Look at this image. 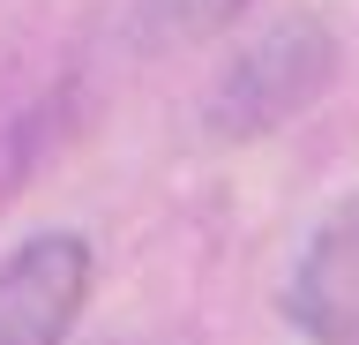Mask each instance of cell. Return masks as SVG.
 <instances>
[{
	"label": "cell",
	"mask_w": 359,
	"mask_h": 345,
	"mask_svg": "<svg viewBox=\"0 0 359 345\" xmlns=\"http://www.w3.org/2000/svg\"><path fill=\"white\" fill-rule=\"evenodd\" d=\"M330 75H337V30L314 8H292L224 60V75L202 98V120L224 143H255L269 128H285L292 113H307L330 91Z\"/></svg>",
	"instance_id": "6da1fadb"
},
{
	"label": "cell",
	"mask_w": 359,
	"mask_h": 345,
	"mask_svg": "<svg viewBox=\"0 0 359 345\" xmlns=\"http://www.w3.org/2000/svg\"><path fill=\"white\" fill-rule=\"evenodd\" d=\"M90 293V248L75 233H30L0 263V345H60Z\"/></svg>",
	"instance_id": "7a4b0ae2"
},
{
	"label": "cell",
	"mask_w": 359,
	"mask_h": 345,
	"mask_svg": "<svg viewBox=\"0 0 359 345\" xmlns=\"http://www.w3.org/2000/svg\"><path fill=\"white\" fill-rule=\"evenodd\" d=\"M285 315L314 345H359V195H344L307 233L285 285Z\"/></svg>",
	"instance_id": "3957f363"
},
{
	"label": "cell",
	"mask_w": 359,
	"mask_h": 345,
	"mask_svg": "<svg viewBox=\"0 0 359 345\" xmlns=\"http://www.w3.org/2000/svg\"><path fill=\"white\" fill-rule=\"evenodd\" d=\"M255 0H135V15L157 46H195V38H217L232 15H247Z\"/></svg>",
	"instance_id": "277c9868"
}]
</instances>
